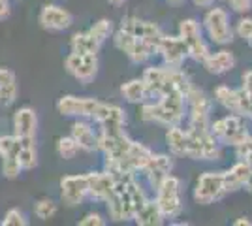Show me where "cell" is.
<instances>
[{
	"mask_svg": "<svg viewBox=\"0 0 252 226\" xmlns=\"http://www.w3.org/2000/svg\"><path fill=\"white\" fill-rule=\"evenodd\" d=\"M185 106H187L185 95L179 91H171L158 98L157 102L143 104L141 119L147 123L164 125V127H175L185 117Z\"/></svg>",
	"mask_w": 252,
	"mask_h": 226,
	"instance_id": "6da1fadb",
	"label": "cell"
},
{
	"mask_svg": "<svg viewBox=\"0 0 252 226\" xmlns=\"http://www.w3.org/2000/svg\"><path fill=\"white\" fill-rule=\"evenodd\" d=\"M113 43L119 51L123 53L136 65H143L147 63L153 55H157V47L151 45L149 42L141 40V38H136L130 32H126L125 29H119L113 36Z\"/></svg>",
	"mask_w": 252,
	"mask_h": 226,
	"instance_id": "7a4b0ae2",
	"label": "cell"
},
{
	"mask_svg": "<svg viewBox=\"0 0 252 226\" xmlns=\"http://www.w3.org/2000/svg\"><path fill=\"white\" fill-rule=\"evenodd\" d=\"M219 155V141L211 134V130L189 129V145L185 157L192 161H217Z\"/></svg>",
	"mask_w": 252,
	"mask_h": 226,
	"instance_id": "3957f363",
	"label": "cell"
},
{
	"mask_svg": "<svg viewBox=\"0 0 252 226\" xmlns=\"http://www.w3.org/2000/svg\"><path fill=\"white\" fill-rule=\"evenodd\" d=\"M157 204L164 219H175L183 211L181 204V181L169 173L168 177L157 187Z\"/></svg>",
	"mask_w": 252,
	"mask_h": 226,
	"instance_id": "277c9868",
	"label": "cell"
},
{
	"mask_svg": "<svg viewBox=\"0 0 252 226\" xmlns=\"http://www.w3.org/2000/svg\"><path fill=\"white\" fill-rule=\"evenodd\" d=\"M211 134L217 138V141L226 143V145H233V147L241 145L243 141L251 136L245 123H243V117L235 115V113L215 121V125H211Z\"/></svg>",
	"mask_w": 252,
	"mask_h": 226,
	"instance_id": "5b68a950",
	"label": "cell"
},
{
	"mask_svg": "<svg viewBox=\"0 0 252 226\" xmlns=\"http://www.w3.org/2000/svg\"><path fill=\"white\" fill-rule=\"evenodd\" d=\"M187 104H189L190 111V129L192 130H211L209 125V111H211V100L207 95L196 89L190 87V91L187 93Z\"/></svg>",
	"mask_w": 252,
	"mask_h": 226,
	"instance_id": "8992f818",
	"label": "cell"
},
{
	"mask_svg": "<svg viewBox=\"0 0 252 226\" xmlns=\"http://www.w3.org/2000/svg\"><path fill=\"white\" fill-rule=\"evenodd\" d=\"M226 194L224 191V175L222 172H207L200 175L198 185L194 189V200L198 204H213L217 200H220Z\"/></svg>",
	"mask_w": 252,
	"mask_h": 226,
	"instance_id": "52a82bcc",
	"label": "cell"
},
{
	"mask_svg": "<svg viewBox=\"0 0 252 226\" xmlns=\"http://www.w3.org/2000/svg\"><path fill=\"white\" fill-rule=\"evenodd\" d=\"M179 36L181 40L185 42L187 49H189V57H192L194 61H203L207 55H209V49L203 42V36H201V29L196 19H185L179 27Z\"/></svg>",
	"mask_w": 252,
	"mask_h": 226,
	"instance_id": "ba28073f",
	"label": "cell"
},
{
	"mask_svg": "<svg viewBox=\"0 0 252 226\" xmlns=\"http://www.w3.org/2000/svg\"><path fill=\"white\" fill-rule=\"evenodd\" d=\"M64 68H66L68 74L74 75L77 81L89 83L98 74V57L96 55H81L72 51L66 57V61H64Z\"/></svg>",
	"mask_w": 252,
	"mask_h": 226,
	"instance_id": "9c48e42d",
	"label": "cell"
},
{
	"mask_svg": "<svg viewBox=\"0 0 252 226\" xmlns=\"http://www.w3.org/2000/svg\"><path fill=\"white\" fill-rule=\"evenodd\" d=\"M203 25L207 29L209 38L215 43L226 45V43H230L233 40V32H231L228 13L222 10V8H213V10L207 11V15L203 19Z\"/></svg>",
	"mask_w": 252,
	"mask_h": 226,
	"instance_id": "30bf717a",
	"label": "cell"
},
{
	"mask_svg": "<svg viewBox=\"0 0 252 226\" xmlns=\"http://www.w3.org/2000/svg\"><path fill=\"white\" fill-rule=\"evenodd\" d=\"M89 196V175H66L61 181V198L68 207H75Z\"/></svg>",
	"mask_w": 252,
	"mask_h": 226,
	"instance_id": "8fae6325",
	"label": "cell"
},
{
	"mask_svg": "<svg viewBox=\"0 0 252 226\" xmlns=\"http://www.w3.org/2000/svg\"><path fill=\"white\" fill-rule=\"evenodd\" d=\"M96 108H98V100L74 97V95H66L57 102V111L64 117H93Z\"/></svg>",
	"mask_w": 252,
	"mask_h": 226,
	"instance_id": "7c38bea8",
	"label": "cell"
},
{
	"mask_svg": "<svg viewBox=\"0 0 252 226\" xmlns=\"http://www.w3.org/2000/svg\"><path fill=\"white\" fill-rule=\"evenodd\" d=\"M157 53L162 55L164 63L169 68H181L185 59L189 57V49L185 42L181 40V36H162V40L158 43Z\"/></svg>",
	"mask_w": 252,
	"mask_h": 226,
	"instance_id": "4fadbf2b",
	"label": "cell"
},
{
	"mask_svg": "<svg viewBox=\"0 0 252 226\" xmlns=\"http://www.w3.org/2000/svg\"><path fill=\"white\" fill-rule=\"evenodd\" d=\"M40 25H42L45 31H53V32H59V31H66L72 27L74 17L68 10H64L63 6H57V4H47L43 6L40 11Z\"/></svg>",
	"mask_w": 252,
	"mask_h": 226,
	"instance_id": "5bb4252c",
	"label": "cell"
},
{
	"mask_svg": "<svg viewBox=\"0 0 252 226\" xmlns=\"http://www.w3.org/2000/svg\"><path fill=\"white\" fill-rule=\"evenodd\" d=\"M121 29H125L126 32H130L136 38H141V40L149 42L151 45H155L157 49L160 40H162V36H164V32L158 29L155 23L143 21V19H137V17H126V19H123Z\"/></svg>",
	"mask_w": 252,
	"mask_h": 226,
	"instance_id": "9a60e30c",
	"label": "cell"
},
{
	"mask_svg": "<svg viewBox=\"0 0 252 226\" xmlns=\"http://www.w3.org/2000/svg\"><path fill=\"white\" fill-rule=\"evenodd\" d=\"M93 119L100 125L102 130L125 129L126 123V115L123 108H119L115 104H104V102H98V108H96Z\"/></svg>",
	"mask_w": 252,
	"mask_h": 226,
	"instance_id": "2e32d148",
	"label": "cell"
},
{
	"mask_svg": "<svg viewBox=\"0 0 252 226\" xmlns=\"http://www.w3.org/2000/svg\"><path fill=\"white\" fill-rule=\"evenodd\" d=\"M171 168H173V161L169 159L168 155H151V159L143 166L141 172L145 173L149 183L157 189L158 185L162 183L169 173H171Z\"/></svg>",
	"mask_w": 252,
	"mask_h": 226,
	"instance_id": "e0dca14e",
	"label": "cell"
},
{
	"mask_svg": "<svg viewBox=\"0 0 252 226\" xmlns=\"http://www.w3.org/2000/svg\"><path fill=\"white\" fill-rule=\"evenodd\" d=\"M89 175V196L98 202H105L111 194L115 193V179L107 172L100 173H87Z\"/></svg>",
	"mask_w": 252,
	"mask_h": 226,
	"instance_id": "ac0fdd59",
	"label": "cell"
},
{
	"mask_svg": "<svg viewBox=\"0 0 252 226\" xmlns=\"http://www.w3.org/2000/svg\"><path fill=\"white\" fill-rule=\"evenodd\" d=\"M38 130V115L32 108H21L13 115V134L17 138H34Z\"/></svg>",
	"mask_w": 252,
	"mask_h": 226,
	"instance_id": "d6986e66",
	"label": "cell"
},
{
	"mask_svg": "<svg viewBox=\"0 0 252 226\" xmlns=\"http://www.w3.org/2000/svg\"><path fill=\"white\" fill-rule=\"evenodd\" d=\"M251 172V166L245 161L233 164L228 172H222V175H224V191L226 193H235V191L243 189Z\"/></svg>",
	"mask_w": 252,
	"mask_h": 226,
	"instance_id": "ffe728a7",
	"label": "cell"
},
{
	"mask_svg": "<svg viewBox=\"0 0 252 226\" xmlns=\"http://www.w3.org/2000/svg\"><path fill=\"white\" fill-rule=\"evenodd\" d=\"M203 66H205V70L209 72V74H215V75H220V74H226V72H230L231 68L235 66V57L230 53V51H217V53H209L203 61Z\"/></svg>",
	"mask_w": 252,
	"mask_h": 226,
	"instance_id": "44dd1931",
	"label": "cell"
},
{
	"mask_svg": "<svg viewBox=\"0 0 252 226\" xmlns=\"http://www.w3.org/2000/svg\"><path fill=\"white\" fill-rule=\"evenodd\" d=\"M17 77L10 68H0V106H11L17 100Z\"/></svg>",
	"mask_w": 252,
	"mask_h": 226,
	"instance_id": "7402d4cb",
	"label": "cell"
},
{
	"mask_svg": "<svg viewBox=\"0 0 252 226\" xmlns=\"http://www.w3.org/2000/svg\"><path fill=\"white\" fill-rule=\"evenodd\" d=\"M70 136H72L75 140V143L79 145V149L89 151V153H91V151H98V134H96L94 130L91 129L87 123H81V121L74 123Z\"/></svg>",
	"mask_w": 252,
	"mask_h": 226,
	"instance_id": "603a6c76",
	"label": "cell"
},
{
	"mask_svg": "<svg viewBox=\"0 0 252 226\" xmlns=\"http://www.w3.org/2000/svg\"><path fill=\"white\" fill-rule=\"evenodd\" d=\"M134 221H136L139 226H158L164 223V215L158 207L157 200H145L143 205L139 207L134 215Z\"/></svg>",
	"mask_w": 252,
	"mask_h": 226,
	"instance_id": "cb8c5ba5",
	"label": "cell"
},
{
	"mask_svg": "<svg viewBox=\"0 0 252 226\" xmlns=\"http://www.w3.org/2000/svg\"><path fill=\"white\" fill-rule=\"evenodd\" d=\"M100 45L102 43L96 40L93 34L89 32H75L70 40V49L74 53H81V55H96L100 51Z\"/></svg>",
	"mask_w": 252,
	"mask_h": 226,
	"instance_id": "d4e9b609",
	"label": "cell"
},
{
	"mask_svg": "<svg viewBox=\"0 0 252 226\" xmlns=\"http://www.w3.org/2000/svg\"><path fill=\"white\" fill-rule=\"evenodd\" d=\"M19 164L23 170H34L38 166V149H36V136L34 138H19Z\"/></svg>",
	"mask_w": 252,
	"mask_h": 226,
	"instance_id": "484cf974",
	"label": "cell"
},
{
	"mask_svg": "<svg viewBox=\"0 0 252 226\" xmlns=\"http://www.w3.org/2000/svg\"><path fill=\"white\" fill-rule=\"evenodd\" d=\"M166 141H168V147L173 155L185 157L187 145H189V130H183L179 125L169 127L168 134H166Z\"/></svg>",
	"mask_w": 252,
	"mask_h": 226,
	"instance_id": "4316f807",
	"label": "cell"
},
{
	"mask_svg": "<svg viewBox=\"0 0 252 226\" xmlns=\"http://www.w3.org/2000/svg\"><path fill=\"white\" fill-rule=\"evenodd\" d=\"M121 93H123V97H125L130 104H143L149 97L147 85H145L143 79H132V81L125 83L123 89H121Z\"/></svg>",
	"mask_w": 252,
	"mask_h": 226,
	"instance_id": "83f0119b",
	"label": "cell"
},
{
	"mask_svg": "<svg viewBox=\"0 0 252 226\" xmlns=\"http://www.w3.org/2000/svg\"><path fill=\"white\" fill-rule=\"evenodd\" d=\"M215 98H217V102H219L220 106H224L228 111L239 115V95H237L235 89H230V87H226V85L217 87Z\"/></svg>",
	"mask_w": 252,
	"mask_h": 226,
	"instance_id": "f1b7e54d",
	"label": "cell"
},
{
	"mask_svg": "<svg viewBox=\"0 0 252 226\" xmlns=\"http://www.w3.org/2000/svg\"><path fill=\"white\" fill-rule=\"evenodd\" d=\"M57 151H59V155L63 157L64 161H70V159H74L75 155H77V151H79V145L75 143V140L72 136H66V138H61L59 143H57Z\"/></svg>",
	"mask_w": 252,
	"mask_h": 226,
	"instance_id": "f546056e",
	"label": "cell"
},
{
	"mask_svg": "<svg viewBox=\"0 0 252 226\" xmlns=\"http://www.w3.org/2000/svg\"><path fill=\"white\" fill-rule=\"evenodd\" d=\"M0 159H2V173H4L6 179L19 177V173L23 172L19 159H15V157H0Z\"/></svg>",
	"mask_w": 252,
	"mask_h": 226,
	"instance_id": "4dcf8cb0",
	"label": "cell"
},
{
	"mask_svg": "<svg viewBox=\"0 0 252 226\" xmlns=\"http://www.w3.org/2000/svg\"><path fill=\"white\" fill-rule=\"evenodd\" d=\"M34 213L38 219H42V221H47V219H51L55 213H57V204L53 202V200H47V198H43L40 200L36 207H34Z\"/></svg>",
	"mask_w": 252,
	"mask_h": 226,
	"instance_id": "1f68e13d",
	"label": "cell"
},
{
	"mask_svg": "<svg viewBox=\"0 0 252 226\" xmlns=\"http://www.w3.org/2000/svg\"><path fill=\"white\" fill-rule=\"evenodd\" d=\"M89 32L93 34L100 43H104L105 40L109 38V34H111V21H107V19H100V21L94 23V25L89 29Z\"/></svg>",
	"mask_w": 252,
	"mask_h": 226,
	"instance_id": "d6a6232c",
	"label": "cell"
},
{
	"mask_svg": "<svg viewBox=\"0 0 252 226\" xmlns=\"http://www.w3.org/2000/svg\"><path fill=\"white\" fill-rule=\"evenodd\" d=\"M27 225H29V221H27L25 213L19 211V209L6 211V215L2 219V226H27Z\"/></svg>",
	"mask_w": 252,
	"mask_h": 226,
	"instance_id": "836d02e7",
	"label": "cell"
},
{
	"mask_svg": "<svg viewBox=\"0 0 252 226\" xmlns=\"http://www.w3.org/2000/svg\"><path fill=\"white\" fill-rule=\"evenodd\" d=\"M235 149H237V157H239L241 161L247 162V164L251 166V170H252V138H251V136L243 141L241 145H237Z\"/></svg>",
	"mask_w": 252,
	"mask_h": 226,
	"instance_id": "e575fe53",
	"label": "cell"
},
{
	"mask_svg": "<svg viewBox=\"0 0 252 226\" xmlns=\"http://www.w3.org/2000/svg\"><path fill=\"white\" fill-rule=\"evenodd\" d=\"M237 34L252 47V19H241L237 23Z\"/></svg>",
	"mask_w": 252,
	"mask_h": 226,
	"instance_id": "d590c367",
	"label": "cell"
},
{
	"mask_svg": "<svg viewBox=\"0 0 252 226\" xmlns=\"http://www.w3.org/2000/svg\"><path fill=\"white\" fill-rule=\"evenodd\" d=\"M230 6L237 13H249L252 10V0H230Z\"/></svg>",
	"mask_w": 252,
	"mask_h": 226,
	"instance_id": "8d00e7d4",
	"label": "cell"
},
{
	"mask_svg": "<svg viewBox=\"0 0 252 226\" xmlns=\"http://www.w3.org/2000/svg\"><path fill=\"white\" fill-rule=\"evenodd\" d=\"M79 225L81 226H104L105 221L98 215V213H89V215L83 217V219L79 221Z\"/></svg>",
	"mask_w": 252,
	"mask_h": 226,
	"instance_id": "74e56055",
	"label": "cell"
},
{
	"mask_svg": "<svg viewBox=\"0 0 252 226\" xmlns=\"http://www.w3.org/2000/svg\"><path fill=\"white\" fill-rule=\"evenodd\" d=\"M10 0H0V21H4V19H8L10 17Z\"/></svg>",
	"mask_w": 252,
	"mask_h": 226,
	"instance_id": "f35d334b",
	"label": "cell"
},
{
	"mask_svg": "<svg viewBox=\"0 0 252 226\" xmlns=\"http://www.w3.org/2000/svg\"><path fill=\"white\" fill-rule=\"evenodd\" d=\"M243 89H247V91L252 93V70H249L247 74L243 75Z\"/></svg>",
	"mask_w": 252,
	"mask_h": 226,
	"instance_id": "ab89813d",
	"label": "cell"
},
{
	"mask_svg": "<svg viewBox=\"0 0 252 226\" xmlns=\"http://www.w3.org/2000/svg\"><path fill=\"white\" fill-rule=\"evenodd\" d=\"M198 8H209V6H213L215 4V0H192Z\"/></svg>",
	"mask_w": 252,
	"mask_h": 226,
	"instance_id": "60d3db41",
	"label": "cell"
},
{
	"mask_svg": "<svg viewBox=\"0 0 252 226\" xmlns=\"http://www.w3.org/2000/svg\"><path fill=\"white\" fill-rule=\"evenodd\" d=\"M233 225H235V226H243V225H245V226H251L252 223L249 221V219H239V221H235Z\"/></svg>",
	"mask_w": 252,
	"mask_h": 226,
	"instance_id": "b9f144b4",
	"label": "cell"
},
{
	"mask_svg": "<svg viewBox=\"0 0 252 226\" xmlns=\"http://www.w3.org/2000/svg\"><path fill=\"white\" fill-rule=\"evenodd\" d=\"M243 189H247L249 193H252V172H251V175H249V179H247V183H245Z\"/></svg>",
	"mask_w": 252,
	"mask_h": 226,
	"instance_id": "7bdbcfd3",
	"label": "cell"
},
{
	"mask_svg": "<svg viewBox=\"0 0 252 226\" xmlns=\"http://www.w3.org/2000/svg\"><path fill=\"white\" fill-rule=\"evenodd\" d=\"M109 4H113V6H121V4H125L126 0H107Z\"/></svg>",
	"mask_w": 252,
	"mask_h": 226,
	"instance_id": "ee69618b",
	"label": "cell"
},
{
	"mask_svg": "<svg viewBox=\"0 0 252 226\" xmlns=\"http://www.w3.org/2000/svg\"><path fill=\"white\" fill-rule=\"evenodd\" d=\"M169 2H181V0H169Z\"/></svg>",
	"mask_w": 252,
	"mask_h": 226,
	"instance_id": "f6af8a7d",
	"label": "cell"
},
{
	"mask_svg": "<svg viewBox=\"0 0 252 226\" xmlns=\"http://www.w3.org/2000/svg\"><path fill=\"white\" fill-rule=\"evenodd\" d=\"M0 153H2V151H0Z\"/></svg>",
	"mask_w": 252,
	"mask_h": 226,
	"instance_id": "bcb514c9",
	"label": "cell"
}]
</instances>
